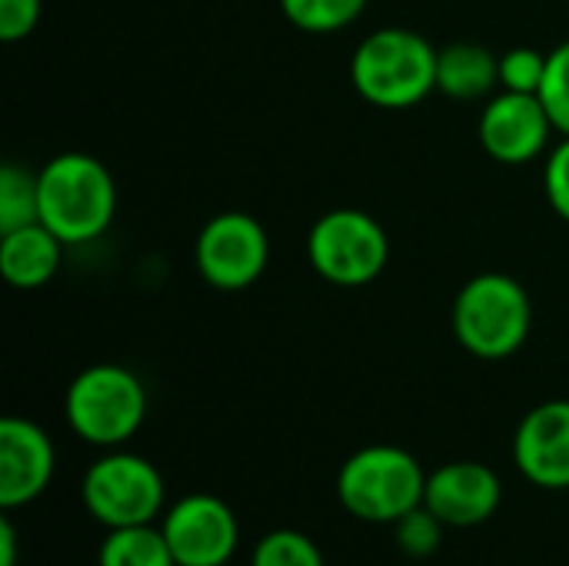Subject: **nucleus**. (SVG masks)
<instances>
[{"instance_id":"f257e3e1","label":"nucleus","mask_w":569,"mask_h":566,"mask_svg":"<svg viewBox=\"0 0 569 566\" xmlns=\"http://www.w3.org/2000/svg\"><path fill=\"white\" fill-rule=\"evenodd\" d=\"M350 80L380 110L417 107L437 90V47L410 27H380L357 43Z\"/></svg>"},{"instance_id":"f03ea898","label":"nucleus","mask_w":569,"mask_h":566,"mask_svg":"<svg viewBox=\"0 0 569 566\" xmlns=\"http://www.w3.org/2000/svg\"><path fill=\"white\" fill-rule=\"evenodd\" d=\"M40 224L63 244L97 240L117 214V183L90 153H60L37 170Z\"/></svg>"},{"instance_id":"7ed1b4c3","label":"nucleus","mask_w":569,"mask_h":566,"mask_svg":"<svg viewBox=\"0 0 569 566\" xmlns=\"http://www.w3.org/2000/svg\"><path fill=\"white\" fill-rule=\"evenodd\" d=\"M427 494V470L420 460L393 444H370L350 454L337 474L340 507L363 524H397L417 510Z\"/></svg>"},{"instance_id":"20e7f679","label":"nucleus","mask_w":569,"mask_h":566,"mask_svg":"<svg viewBox=\"0 0 569 566\" xmlns=\"http://www.w3.org/2000/svg\"><path fill=\"white\" fill-rule=\"evenodd\" d=\"M533 327V304L520 280L507 274H480L463 284L453 300V334L460 347L480 360L513 357Z\"/></svg>"},{"instance_id":"39448f33","label":"nucleus","mask_w":569,"mask_h":566,"mask_svg":"<svg viewBox=\"0 0 569 566\" xmlns=\"http://www.w3.org/2000/svg\"><path fill=\"white\" fill-rule=\"evenodd\" d=\"M63 417L73 437L90 447L113 450L143 427L147 387L133 370L120 364H93L70 380Z\"/></svg>"},{"instance_id":"423d86ee","label":"nucleus","mask_w":569,"mask_h":566,"mask_svg":"<svg viewBox=\"0 0 569 566\" xmlns=\"http://www.w3.org/2000/svg\"><path fill=\"white\" fill-rule=\"evenodd\" d=\"M80 500L103 530L140 527L163 517L167 484L147 457L113 447L87 467Z\"/></svg>"},{"instance_id":"0eeeda50","label":"nucleus","mask_w":569,"mask_h":566,"mask_svg":"<svg viewBox=\"0 0 569 566\" xmlns=\"http://www.w3.org/2000/svg\"><path fill=\"white\" fill-rule=\"evenodd\" d=\"M307 260L327 284L363 287L383 274L390 260V240L370 214L340 207L310 227Z\"/></svg>"},{"instance_id":"6e6552de","label":"nucleus","mask_w":569,"mask_h":566,"mask_svg":"<svg viewBox=\"0 0 569 566\" xmlns=\"http://www.w3.org/2000/svg\"><path fill=\"white\" fill-rule=\"evenodd\" d=\"M193 260L200 277L217 290H243L260 280L270 260V237L250 214H217L197 237Z\"/></svg>"},{"instance_id":"1a4fd4ad","label":"nucleus","mask_w":569,"mask_h":566,"mask_svg":"<svg viewBox=\"0 0 569 566\" xmlns=\"http://www.w3.org/2000/svg\"><path fill=\"white\" fill-rule=\"evenodd\" d=\"M160 530L177 566H227L240 547L233 507L213 494H187L160 517Z\"/></svg>"},{"instance_id":"9d476101","label":"nucleus","mask_w":569,"mask_h":566,"mask_svg":"<svg viewBox=\"0 0 569 566\" xmlns=\"http://www.w3.org/2000/svg\"><path fill=\"white\" fill-rule=\"evenodd\" d=\"M480 143L483 150L510 167L537 160L550 133L557 130L550 120V110L543 107L540 93H513L500 90L483 110H480Z\"/></svg>"},{"instance_id":"9b49d317","label":"nucleus","mask_w":569,"mask_h":566,"mask_svg":"<svg viewBox=\"0 0 569 566\" xmlns=\"http://www.w3.org/2000/svg\"><path fill=\"white\" fill-rule=\"evenodd\" d=\"M57 450L43 427L27 417L0 420V510L30 507L50 487Z\"/></svg>"},{"instance_id":"f8f14e48","label":"nucleus","mask_w":569,"mask_h":566,"mask_svg":"<svg viewBox=\"0 0 569 566\" xmlns=\"http://www.w3.org/2000/svg\"><path fill=\"white\" fill-rule=\"evenodd\" d=\"M503 500V484L493 467L477 460H453L427 474L423 507L440 517L443 527L473 530L487 524Z\"/></svg>"},{"instance_id":"ddd939ff","label":"nucleus","mask_w":569,"mask_h":566,"mask_svg":"<svg viewBox=\"0 0 569 566\" xmlns=\"http://www.w3.org/2000/svg\"><path fill=\"white\" fill-rule=\"evenodd\" d=\"M513 464L533 487L569 490V400H547L520 420Z\"/></svg>"},{"instance_id":"4468645a","label":"nucleus","mask_w":569,"mask_h":566,"mask_svg":"<svg viewBox=\"0 0 569 566\" xmlns=\"http://www.w3.org/2000/svg\"><path fill=\"white\" fill-rule=\"evenodd\" d=\"M67 244L40 220L0 234V274L17 290H37L60 270V250Z\"/></svg>"},{"instance_id":"2eb2a0df","label":"nucleus","mask_w":569,"mask_h":566,"mask_svg":"<svg viewBox=\"0 0 569 566\" xmlns=\"http://www.w3.org/2000/svg\"><path fill=\"white\" fill-rule=\"evenodd\" d=\"M500 87V57L480 43H450L437 50V90L453 100H480Z\"/></svg>"},{"instance_id":"dca6fc26","label":"nucleus","mask_w":569,"mask_h":566,"mask_svg":"<svg viewBox=\"0 0 569 566\" xmlns=\"http://www.w3.org/2000/svg\"><path fill=\"white\" fill-rule=\"evenodd\" d=\"M97 566H177V560L160 524H140L107 530L97 550Z\"/></svg>"},{"instance_id":"f3484780","label":"nucleus","mask_w":569,"mask_h":566,"mask_svg":"<svg viewBox=\"0 0 569 566\" xmlns=\"http://www.w3.org/2000/svg\"><path fill=\"white\" fill-rule=\"evenodd\" d=\"M40 220V183L37 173L20 163L0 167V234Z\"/></svg>"},{"instance_id":"a211bd4d","label":"nucleus","mask_w":569,"mask_h":566,"mask_svg":"<svg viewBox=\"0 0 569 566\" xmlns=\"http://www.w3.org/2000/svg\"><path fill=\"white\" fill-rule=\"evenodd\" d=\"M367 0H280L283 17L303 33H337L363 13Z\"/></svg>"},{"instance_id":"6ab92c4d","label":"nucleus","mask_w":569,"mask_h":566,"mask_svg":"<svg viewBox=\"0 0 569 566\" xmlns=\"http://www.w3.org/2000/svg\"><path fill=\"white\" fill-rule=\"evenodd\" d=\"M250 566H327V560L307 534L280 527L257 540Z\"/></svg>"},{"instance_id":"aec40b11","label":"nucleus","mask_w":569,"mask_h":566,"mask_svg":"<svg viewBox=\"0 0 569 566\" xmlns=\"http://www.w3.org/2000/svg\"><path fill=\"white\" fill-rule=\"evenodd\" d=\"M443 524L433 510H427L423 504L410 514H403L397 524H393V540L397 547L410 557V560H427L440 550L443 544Z\"/></svg>"},{"instance_id":"412c9836","label":"nucleus","mask_w":569,"mask_h":566,"mask_svg":"<svg viewBox=\"0 0 569 566\" xmlns=\"http://www.w3.org/2000/svg\"><path fill=\"white\" fill-rule=\"evenodd\" d=\"M540 100L550 110L553 127L569 137V40L547 53V77L540 87Z\"/></svg>"},{"instance_id":"4be33fe9","label":"nucleus","mask_w":569,"mask_h":566,"mask_svg":"<svg viewBox=\"0 0 569 566\" xmlns=\"http://www.w3.org/2000/svg\"><path fill=\"white\" fill-rule=\"evenodd\" d=\"M547 77V53L537 47H513L500 53V87L513 93H540Z\"/></svg>"},{"instance_id":"5701e85b","label":"nucleus","mask_w":569,"mask_h":566,"mask_svg":"<svg viewBox=\"0 0 569 566\" xmlns=\"http://www.w3.org/2000/svg\"><path fill=\"white\" fill-rule=\"evenodd\" d=\"M543 190H547V200L557 210V217H563L569 224V137H563L553 147V153L547 157Z\"/></svg>"},{"instance_id":"b1692460","label":"nucleus","mask_w":569,"mask_h":566,"mask_svg":"<svg viewBox=\"0 0 569 566\" xmlns=\"http://www.w3.org/2000/svg\"><path fill=\"white\" fill-rule=\"evenodd\" d=\"M40 0H0V40L17 43L27 40L40 20Z\"/></svg>"},{"instance_id":"393cba45","label":"nucleus","mask_w":569,"mask_h":566,"mask_svg":"<svg viewBox=\"0 0 569 566\" xmlns=\"http://www.w3.org/2000/svg\"><path fill=\"white\" fill-rule=\"evenodd\" d=\"M0 566H17V530L7 514L0 517Z\"/></svg>"}]
</instances>
